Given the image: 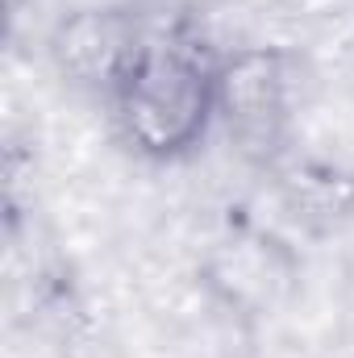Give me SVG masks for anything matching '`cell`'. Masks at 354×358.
I'll list each match as a JSON object with an SVG mask.
<instances>
[{"label": "cell", "mask_w": 354, "mask_h": 358, "mask_svg": "<svg viewBox=\"0 0 354 358\" xmlns=\"http://www.w3.org/2000/svg\"><path fill=\"white\" fill-rule=\"evenodd\" d=\"M217 63L183 34L146 38L121 84L108 92L125 146L150 163L187 159L217 121Z\"/></svg>", "instance_id": "6da1fadb"}, {"label": "cell", "mask_w": 354, "mask_h": 358, "mask_svg": "<svg viewBox=\"0 0 354 358\" xmlns=\"http://www.w3.org/2000/svg\"><path fill=\"white\" fill-rule=\"evenodd\" d=\"M217 121L234 150L255 167H279L292 134L288 59L271 46L234 50L217 63Z\"/></svg>", "instance_id": "7a4b0ae2"}, {"label": "cell", "mask_w": 354, "mask_h": 358, "mask_svg": "<svg viewBox=\"0 0 354 358\" xmlns=\"http://www.w3.org/2000/svg\"><path fill=\"white\" fill-rule=\"evenodd\" d=\"M142 42H146V34L129 8L84 4L55 21V29L46 38V55L63 84L108 96L129 71V63L138 59Z\"/></svg>", "instance_id": "3957f363"}, {"label": "cell", "mask_w": 354, "mask_h": 358, "mask_svg": "<svg viewBox=\"0 0 354 358\" xmlns=\"http://www.w3.org/2000/svg\"><path fill=\"white\" fill-rule=\"evenodd\" d=\"M279 187L292 200V208H300L304 217H354V176L330 167V163H292V167H275Z\"/></svg>", "instance_id": "277c9868"}]
</instances>
